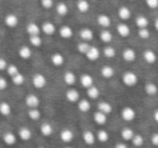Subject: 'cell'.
<instances>
[{
    "label": "cell",
    "mask_w": 158,
    "mask_h": 148,
    "mask_svg": "<svg viewBox=\"0 0 158 148\" xmlns=\"http://www.w3.org/2000/svg\"><path fill=\"white\" fill-rule=\"evenodd\" d=\"M121 80H123V83L126 85V87L129 88H133L138 84L139 82V77L135 72H131V70H127L123 74V77H121Z\"/></svg>",
    "instance_id": "1"
},
{
    "label": "cell",
    "mask_w": 158,
    "mask_h": 148,
    "mask_svg": "<svg viewBox=\"0 0 158 148\" xmlns=\"http://www.w3.org/2000/svg\"><path fill=\"white\" fill-rule=\"evenodd\" d=\"M31 83H33L34 88L37 90L44 89L46 88V85L48 84V80H47L46 76L41 72H36L34 74L33 78H31Z\"/></svg>",
    "instance_id": "2"
},
{
    "label": "cell",
    "mask_w": 158,
    "mask_h": 148,
    "mask_svg": "<svg viewBox=\"0 0 158 148\" xmlns=\"http://www.w3.org/2000/svg\"><path fill=\"white\" fill-rule=\"evenodd\" d=\"M120 115H121V118H123V119L125 120V121H127V122L133 121V120L135 119V117H136L135 110H134V109L132 108V107H130V106L123 107V108L121 109Z\"/></svg>",
    "instance_id": "3"
},
{
    "label": "cell",
    "mask_w": 158,
    "mask_h": 148,
    "mask_svg": "<svg viewBox=\"0 0 158 148\" xmlns=\"http://www.w3.org/2000/svg\"><path fill=\"white\" fill-rule=\"evenodd\" d=\"M25 104L28 108H38L40 105V98L37 94L29 93L25 97Z\"/></svg>",
    "instance_id": "4"
},
{
    "label": "cell",
    "mask_w": 158,
    "mask_h": 148,
    "mask_svg": "<svg viewBox=\"0 0 158 148\" xmlns=\"http://www.w3.org/2000/svg\"><path fill=\"white\" fill-rule=\"evenodd\" d=\"M41 31L47 36H53L56 33V26L50 21H44L41 24Z\"/></svg>",
    "instance_id": "5"
},
{
    "label": "cell",
    "mask_w": 158,
    "mask_h": 148,
    "mask_svg": "<svg viewBox=\"0 0 158 148\" xmlns=\"http://www.w3.org/2000/svg\"><path fill=\"white\" fill-rule=\"evenodd\" d=\"M65 97L66 100L68 101L72 104H75V103H78L79 100H80V94H79V91L76 89H68L67 91L65 92Z\"/></svg>",
    "instance_id": "6"
},
{
    "label": "cell",
    "mask_w": 158,
    "mask_h": 148,
    "mask_svg": "<svg viewBox=\"0 0 158 148\" xmlns=\"http://www.w3.org/2000/svg\"><path fill=\"white\" fill-rule=\"evenodd\" d=\"M20 23V20L19 18L13 13H8L7 15L5 16V24L7 27L9 28H15L16 26Z\"/></svg>",
    "instance_id": "7"
},
{
    "label": "cell",
    "mask_w": 158,
    "mask_h": 148,
    "mask_svg": "<svg viewBox=\"0 0 158 148\" xmlns=\"http://www.w3.org/2000/svg\"><path fill=\"white\" fill-rule=\"evenodd\" d=\"M26 33L28 34V36H39L40 34L42 33L41 31V26L38 25L37 23L35 22H31L27 24L26 26Z\"/></svg>",
    "instance_id": "8"
},
{
    "label": "cell",
    "mask_w": 158,
    "mask_h": 148,
    "mask_svg": "<svg viewBox=\"0 0 158 148\" xmlns=\"http://www.w3.org/2000/svg\"><path fill=\"white\" fill-rule=\"evenodd\" d=\"M79 37L81 38L82 41L89 42L94 38V34H93V31L89 27H84L79 31Z\"/></svg>",
    "instance_id": "9"
},
{
    "label": "cell",
    "mask_w": 158,
    "mask_h": 148,
    "mask_svg": "<svg viewBox=\"0 0 158 148\" xmlns=\"http://www.w3.org/2000/svg\"><path fill=\"white\" fill-rule=\"evenodd\" d=\"M50 61L53 66H55V67H61V66H63L64 63H65V57H64V55L62 54V53L55 52L51 55Z\"/></svg>",
    "instance_id": "10"
},
{
    "label": "cell",
    "mask_w": 158,
    "mask_h": 148,
    "mask_svg": "<svg viewBox=\"0 0 158 148\" xmlns=\"http://www.w3.org/2000/svg\"><path fill=\"white\" fill-rule=\"evenodd\" d=\"M74 136H75L74 132H73L70 129H63V130L61 131V133H60V138L65 144L72 143L73 139H74Z\"/></svg>",
    "instance_id": "11"
},
{
    "label": "cell",
    "mask_w": 158,
    "mask_h": 148,
    "mask_svg": "<svg viewBox=\"0 0 158 148\" xmlns=\"http://www.w3.org/2000/svg\"><path fill=\"white\" fill-rule=\"evenodd\" d=\"M79 81H80V84H81L85 89H89V88H91L92 85H94V79L89 74H82L81 76H80Z\"/></svg>",
    "instance_id": "12"
},
{
    "label": "cell",
    "mask_w": 158,
    "mask_h": 148,
    "mask_svg": "<svg viewBox=\"0 0 158 148\" xmlns=\"http://www.w3.org/2000/svg\"><path fill=\"white\" fill-rule=\"evenodd\" d=\"M82 139H84L86 145L92 146V145H94L95 142H97V135H95L92 131L87 130L82 133Z\"/></svg>",
    "instance_id": "13"
},
{
    "label": "cell",
    "mask_w": 158,
    "mask_h": 148,
    "mask_svg": "<svg viewBox=\"0 0 158 148\" xmlns=\"http://www.w3.org/2000/svg\"><path fill=\"white\" fill-rule=\"evenodd\" d=\"M18 136L20 137L22 141L28 142L29 139H31V137H33V132H31V129L27 128V126H22V128L19 129Z\"/></svg>",
    "instance_id": "14"
},
{
    "label": "cell",
    "mask_w": 158,
    "mask_h": 148,
    "mask_svg": "<svg viewBox=\"0 0 158 148\" xmlns=\"http://www.w3.org/2000/svg\"><path fill=\"white\" fill-rule=\"evenodd\" d=\"M97 22L100 26L103 27V29H107L112 25V18L107 14H99L97 18Z\"/></svg>",
    "instance_id": "15"
},
{
    "label": "cell",
    "mask_w": 158,
    "mask_h": 148,
    "mask_svg": "<svg viewBox=\"0 0 158 148\" xmlns=\"http://www.w3.org/2000/svg\"><path fill=\"white\" fill-rule=\"evenodd\" d=\"M86 57L88 61L90 62H94V61H98L100 57V55H101V52H100V50L97 48V47H93L91 46L90 49L88 50V52L86 53Z\"/></svg>",
    "instance_id": "16"
},
{
    "label": "cell",
    "mask_w": 158,
    "mask_h": 148,
    "mask_svg": "<svg viewBox=\"0 0 158 148\" xmlns=\"http://www.w3.org/2000/svg\"><path fill=\"white\" fill-rule=\"evenodd\" d=\"M2 141H3V143H5L6 145L13 146V145H15L16 142H18V136H16L13 132H10V131H9V132L3 133Z\"/></svg>",
    "instance_id": "17"
},
{
    "label": "cell",
    "mask_w": 158,
    "mask_h": 148,
    "mask_svg": "<svg viewBox=\"0 0 158 148\" xmlns=\"http://www.w3.org/2000/svg\"><path fill=\"white\" fill-rule=\"evenodd\" d=\"M116 31L118 33V35L123 38H127L130 36V33H131V29H130L129 25L126 24V23H119L116 27Z\"/></svg>",
    "instance_id": "18"
},
{
    "label": "cell",
    "mask_w": 158,
    "mask_h": 148,
    "mask_svg": "<svg viewBox=\"0 0 158 148\" xmlns=\"http://www.w3.org/2000/svg\"><path fill=\"white\" fill-rule=\"evenodd\" d=\"M123 59L125 62L132 63L136 60V52L131 48H127L123 51Z\"/></svg>",
    "instance_id": "19"
},
{
    "label": "cell",
    "mask_w": 158,
    "mask_h": 148,
    "mask_svg": "<svg viewBox=\"0 0 158 148\" xmlns=\"http://www.w3.org/2000/svg\"><path fill=\"white\" fill-rule=\"evenodd\" d=\"M59 35L63 39H70L74 36V31L70 26L68 25H63L61 28L59 29Z\"/></svg>",
    "instance_id": "20"
},
{
    "label": "cell",
    "mask_w": 158,
    "mask_h": 148,
    "mask_svg": "<svg viewBox=\"0 0 158 148\" xmlns=\"http://www.w3.org/2000/svg\"><path fill=\"white\" fill-rule=\"evenodd\" d=\"M93 120L98 125H104L107 122V115H105L100 110H97L93 113Z\"/></svg>",
    "instance_id": "21"
},
{
    "label": "cell",
    "mask_w": 158,
    "mask_h": 148,
    "mask_svg": "<svg viewBox=\"0 0 158 148\" xmlns=\"http://www.w3.org/2000/svg\"><path fill=\"white\" fill-rule=\"evenodd\" d=\"M143 59L147 64L152 65V64H155L157 61V54L153 50H146L143 53Z\"/></svg>",
    "instance_id": "22"
},
{
    "label": "cell",
    "mask_w": 158,
    "mask_h": 148,
    "mask_svg": "<svg viewBox=\"0 0 158 148\" xmlns=\"http://www.w3.org/2000/svg\"><path fill=\"white\" fill-rule=\"evenodd\" d=\"M33 55V50L28 46H21L19 49V56L23 60H29Z\"/></svg>",
    "instance_id": "23"
},
{
    "label": "cell",
    "mask_w": 158,
    "mask_h": 148,
    "mask_svg": "<svg viewBox=\"0 0 158 148\" xmlns=\"http://www.w3.org/2000/svg\"><path fill=\"white\" fill-rule=\"evenodd\" d=\"M63 79H64V82H65L68 87H73L77 81V77H76V75H75V72H70V70H68V72H66L65 74H64Z\"/></svg>",
    "instance_id": "24"
},
{
    "label": "cell",
    "mask_w": 158,
    "mask_h": 148,
    "mask_svg": "<svg viewBox=\"0 0 158 148\" xmlns=\"http://www.w3.org/2000/svg\"><path fill=\"white\" fill-rule=\"evenodd\" d=\"M117 14H118L119 18L123 20V21H128L132 15L131 10H130L128 7H125V6H123V7L119 8L118 11H117Z\"/></svg>",
    "instance_id": "25"
},
{
    "label": "cell",
    "mask_w": 158,
    "mask_h": 148,
    "mask_svg": "<svg viewBox=\"0 0 158 148\" xmlns=\"http://www.w3.org/2000/svg\"><path fill=\"white\" fill-rule=\"evenodd\" d=\"M77 106H78V109L81 113H88L91 109V102L89 100H86V98H80L79 102L77 103Z\"/></svg>",
    "instance_id": "26"
},
{
    "label": "cell",
    "mask_w": 158,
    "mask_h": 148,
    "mask_svg": "<svg viewBox=\"0 0 158 148\" xmlns=\"http://www.w3.org/2000/svg\"><path fill=\"white\" fill-rule=\"evenodd\" d=\"M100 72H101V76L103 77L104 79H110L115 76V69L110 65L103 66V67L101 68V70H100Z\"/></svg>",
    "instance_id": "27"
},
{
    "label": "cell",
    "mask_w": 158,
    "mask_h": 148,
    "mask_svg": "<svg viewBox=\"0 0 158 148\" xmlns=\"http://www.w3.org/2000/svg\"><path fill=\"white\" fill-rule=\"evenodd\" d=\"M144 91L147 95L149 96H155L158 93V87L156 83L154 82H147L144 85Z\"/></svg>",
    "instance_id": "28"
},
{
    "label": "cell",
    "mask_w": 158,
    "mask_h": 148,
    "mask_svg": "<svg viewBox=\"0 0 158 148\" xmlns=\"http://www.w3.org/2000/svg\"><path fill=\"white\" fill-rule=\"evenodd\" d=\"M98 110L102 111V113H105V115H110L113 111V106H112V104H110V103L106 102V101H102V102H100L99 104H98Z\"/></svg>",
    "instance_id": "29"
},
{
    "label": "cell",
    "mask_w": 158,
    "mask_h": 148,
    "mask_svg": "<svg viewBox=\"0 0 158 148\" xmlns=\"http://www.w3.org/2000/svg\"><path fill=\"white\" fill-rule=\"evenodd\" d=\"M40 133L46 137L51 136L53 134V126L49 122H44L40 125Z\"/></svg>",
    "instance_id": "30"
},
{
    "label": "cell",
    "mask_w": 158,
    "mask_h": 148,
    "mask_svg": "<svg viewBox=\"0 0 158 148\" xmlns=\"http://www.w3.org/2000/svg\"><path fill=\"white\" fill-rule=\"evenodd\" d=\"M76 7L80 13H87L90 10V3L88 0H78L76 2Z\"/></svg>",
    "instance_id": "31"
},
{
    "label": "cell",
    "mask_w": 158,
    "mask_h": 148,
    "mask_svg": "<svg viewBox=\"0 0 158 148\" xmlns=\"http://www.w3.org/2000/svg\"><path fill=\"white\" fill-rule=\"evenodd\" d=\"M55 11L60 16H66L68 14V6L65 2L61 1L55 5Z\"/></svg>",
    "instance_id": "32"
},
{
    "label": "cell",
    "mask_w": 158,
    "mask_h": 148,
    "mask_svg": "<svg viewBox=\"0 0 158 148\" xmlns=\"http://www.w3.org/2000/svg\"><path fill=\"white\" fill-rule=\"evenodd\" d=\"M12 113V107L8 102H0V115L8 117Z\"/></svg>",
    "instance_id": "33"
},
{
    "label": "cell",
    "mask_w": 158,
    "mask_h": 148,
    "mask_svg": "<svg viewBox=\"0 0 158 148\" xmlns=\"http://www.w3.org/2000/svg\"><path fill=\"white\" fill-rule=\"evenodd\" d=\"M100 39H101L102 42L108 44L112 42L113 40V34L112 31H110L108 29H103V31L100 33Z\"/></svg>",
    "instance_id": "34"
},
{
    "label": "cell",
    "mask_w": 158,
    "mask_h": 148,
    "mask_svg": "<svg viewBox=\"0 0 158 148\" xmlns=\"http://www.w3.org/2000/svg\"><path fill=\"white\" fill-rule=\"evenodd\" d=\"M134 131L132 130V129L130 128H123V130H121L120 132V135H121V138L123 139V141H131L132 138H133L134 136Z\"/></svg>",
    "instance_id": "35"
},
{
    "label": "cell",
    "mask_w": 158,
    "mask_h": 148,
    "mask_svg": "<svg viewBox=\"0 0 158 148\" xmlns=\"http://www.w3.org/2000/svg\"><path fill=\"white\" fill-rule=\"evenodd\" d=\"M135 25L140 28H147L149 25V21L146 16L144 15H139L138 18H135Z\"/></svg>",
    "instance_id": "36"
},
{
    "label": "cell",
    "mask_w": 158,
    "mask_h": 148,
    "mask_svg": "<svg viewBox=\"0 0 158 148\" xmlns=\"http://www.w3.org/2000/svg\"><path fill=\"white\" fill-rule=\"evenodd\" d=\"M100 94H101V92H100V89L97 85H92L91 88L87 89V95H88L91 100H97V98H99Z\"/></svg>",
    "instance_id": "37"
},
{
    "label": "cell",
    "mask_w": 158,
    "mask_h": 148,
    "mask_svg": "<svg viewBox=\"0 0 158 148\" xmlns=\"http://www.w3.org/2000/svg\"><path fill=\"white\" fill-rule=\"evenodd\" d=\"M95 135H97V139L99 142H101V143H106V142H108V139H110V134H108L107 131L104 130V129L99 130Z\"/></svg>",
    "instance_id": "38"
},
{
    "label": "cell",
    "mask_w": 158,
    "mask_h": 148,
    "mask_svg": "<svg viewBox=\"0 0 158 148\" xmlns=\"http://www.w3.org/2000/svg\"><path fill=\"white\" fill-rule=\"evenodd\" d=\"M27 115H28L29 119L34 120V121H37V120H39L41 118V111L38 108H29Z\"/></svg>",
    "instance_id": "39"
},
{
    "label": "cell",
    "mask_w": 158,
    "mask_h": 148,
    "mask_svg": "<svg viewBox=\"0 0 158 148\" xmlns=\"http://www.w3.org/2000/svg\"><path fill=\"white\" fill-rule=\"evenodd\" d=\"M103 54L107 59H114L116 56V50H115L114 47L112 46H106L103 49Z\"/></svg>",
    "instance_id": "40"
},
{
    "label": "cell",
    "mask_w": 158,
    "mask_h": 148,
    "mask_svg": "<svg viewBox=\"0 0 158 148\" xmlns=\"http://www.w3.org/2000/svg\"><path fill=\"white\" fill-rule=\"evenodd\" d=\"M90 43L86 41H81L77 44V51H78L80 54H86L88 52V50L90 49Z\"/></svg>",
    "instance_id": "41"
},
{
    "label": "cell",
    "mask_w": 158,
    "mask_h": 148,
    "mask_svg": "<svg viewBox=\"0 0 158 148\" xmlns=\"http://www.w3.org/2000/svg\"><path fill=\"white\" fill-rule=\"evenodd\" d=\"M29 43H31V46L34 47V48H39L42 44V39H41V37H40V35L31 36V37H29Z\"/></svg>",
    "instance_id": "42"
},
{
    "label": "cell",
    "mask_w": 158,
    "mask_h": 148,
    "mask_svg": "<svg viewBox=\"0 0 158 148\" xmlns=\"http://www.w3.org/2000/svg\"><path fill=\"white\" fill-rule=\"evenodd\" d=\"M6 72H7L8 76H10L11 78L14 76H16L19 72H21L20 69H19V67L15 65V64H9V66H8V68H7Z\"/></svg>",
    "instance_id": "43"
},
{
    "label": "cell",
    "mask_w": 158,
    "mask_h": 148,
    "mask_svg": "<svg viewBox=\"0 0 158 148\" xmlns=\"http://www.w3.org/2000/svg\"><path fill=\"white\" fill-rule=\"evenodd\" d=\"M131 142H132V144H133V146H135V147H141V146H143V144H144V137L141 134H134Z\"/></svg>",
    "instance_id": "44"
},
{
    "label": "cell",
    "mask_w": 158,
    "mask_h": 148,
    "mask_svg": "<svg viewBox=\"0 0 158 148\" xmlns=\"http://www.w3.org/2000/svg\"><path fill=\"white\" fill-rule=\"evenodd\" d=\"M25 81V77L22 72H19L16 76L12 77V82L14 83L15 85H22Z\"/></svg>",
    "instance_id": "45"
},
{
    "label": "cell",
    "mask_w": 158,
    "mask_h": 148,
    "mask_svg": "<svg viewBox=\"0 0 158 148\" xmlns=\"http://www.w3.org/2000/svg\"><path fill=\"white\" fill-rule=\"evenodd\" d=\"M138 35L141 39H148L151 37V31H149L148 28H140L138 31Z\"/></svg>",
    "instance_id": "46"
},
{
    "label": "cell",
    "mask_w": 158,
    "mask_h": 148,
    "mask_svg": "<svg viewBox=\"0 0 158 148\" xmlns=\"http://www.w3.org/2000/svg\"><path fill=\"white\" fill-rule=\"evenodd\" d=\"M40 5L44 9L49 10L54 7V1L53 0H40Z\"/></svg>",
    "instance_id": "47"
},
{
    "label": "cell",
    "mask_w": 158,
    "mask_h": 148,
    "mask_svg": "<svg viewBox=\"0 0 158 148\" xmlns=\"http://www.w3.org/2000/svg\"><path fill=\"white\" fill-rule=\"evenodd\" d=\"M145 3L149 9H157L158 8V0H145Z\"/></svg>",
    "instance_id": "48"
},
{
    "label": "cell",
    "mask_w": 158,
    "mask_h": 148,
    "mask_svg": "<svg viewBox=\"0 0 158 148\" xmlns=\"http://www.w3.org/2000/svg\"><path fill=\"white\" fill-rule=\"evenodd\" d=\"M8 66H9V64H8L7 60L3 59V57H0V72L7 70Z\"/></svg>",
    "instance_id": "49"
},
{
    "label": "cell",
    "mask_w": 158,
    "mask_h": 148,
    "mask_svg": "<svg viewBox=\"0 0 158 148\" xmlns=\"http://www.w3.org/2000/svg\"><path fill=\"white\" fill-rule=\"evenodd\" d=\"M8 88V81L5 77H0V91H3Z\"/></svg>",
    "instance_id": "50"
},
{
    "label": "cell",
    "mask_w": 158,
    "mask_h": 148,
    "mask_svg": "<svg viewBox=\"0 0 158 148\" xmlns=\"http://www.w3.org/2000/svg\"><path fill=\"white\" fill-rule=\"evenodd\" d=\"M151 142L154 146L158 147V133H153L151 136Z\"/></svg>",
    "instance_id": "51"
},
{
    "label": "cell",
    "mask_w": 158,
    "mask_h": 148,
    "mask_svg": "<svg viewBox=\"0 0 158 148\" xmlns=\"http://www.w3.org/2000/svg\"><path fill=\"white\" fill-rule=\"evenodd\" d=\"M115 148H128V145L125 143H117L115 145Z\"/></svg>",
    "instance_id": "52"
},
{
    "label": "cell",
    "mask_w": 158,
    "mask_h": 148,
    "mask_svg": "<svg viewBox=\"0 0 158 148\" xmlns=\"http://www.w3.org/2000/svg\"><path fill=\"white\" fill-rule=\"evenodd\" d=\"M153 118H154V120H155V121L158 123V108L156 109L155 111H154V113H153Z\"/></svg>",
    "instance_id": "53"
},
{
    "label": "cell",
    "mask_w": 158,
    "mask_h": 148,
    "mask_svg": "<svg viewBox=\"0 0 158 148\" xmlns=\"http://www.w3.org/2000/svg\"><path fill=\"white\" fill-rule=\"evenodd\" d=\"M154 27H155V29L158 31V18L155 20V22H154Z\"/></svg>",
    "instance_id": "54"
},
{
    "label": "cell",
    "mask_w": 158,
    "mask_h": 148,
    "mask_svg": "<svg viewBox=\"0 0 158 148\" xmlns=\"http://www.w3.org/2000/svg\"><path fill=\"white\" fill-rule=\"evenodd\" d=\"M65 148H73V147H70V146H67V147H65Z\"/></svg>",
    "instance_id": "55"
},
{
    "label": "cell",
    "mask_w": 158,
    "mask_h": 148,
    "mask_svg": "<svg viewBox=\"0 0 158 148\" xmlns=\"http://www.w3.org/2000/svg\"><path fill=\"white\" fill-rule=\"evenodd\" d=\"M38 148H46V147H42V146H40V147H38Z\"/></svg>",
    "instance_id": "56"
},
{
    "label": "cell",
    "mask_w": 158,
    "mask_h": 148,
    "mask_svg": "<svg viewBox=\"0 0 158 148\" xmlns=\"http://www.w3.org/2000/svg\"><path fill=\"white\" fill-rule=\"evenodd\" d=\"M0 43H1V40H0Z\"/></svg>",
    "instance_id": "57"
}]
</instances>
